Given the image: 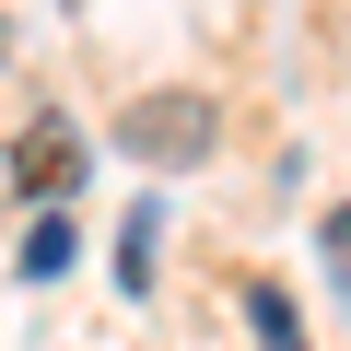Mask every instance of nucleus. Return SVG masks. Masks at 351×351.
Instances as JSON below:
<instances>
[{"label":"nucleus","mask_w":351,"mask_h":351,"mask_svg":"<svg viewBox=\"0 0 351 351\" xmlns=\"http://www.w3.org/2000/svg\"><path fill=\"white\" fill-rule=\"evenodd\" d=\"M211 141H223V106H211V94H188V82L129 94V117H117V152H129V164H152V176L211 164Z\"/></svg>","instance_id":"obj_1"},{"label":"nucleus","mask_w":351,"mask_h":351,"mask_svg":"<svg viewBox=\"0 0 351 351\" xmlns=\"http://www.w3.org/2000/svg\"><path fill=\"white\" fill-rule=\"evenodd\" d=\"M12 188H24V199H59V188H82V141H71L59 117H36V129L12 141Z\"/></svg>","instance_id":"obj_2"},{"label":"nucleus","mask_w":351,"mask_h":351,"mask_svg":"<svg viewBox=\"0 0 351 351\" xmlns=\"http://www.w3.org/2000/svg\"><path fill=\"white\" fill-rule=\"evenodd\" d=\"M152 246H164V211L141 199V211H129V234H117V281H129V293H152Z\"/></svg>","instance_id":"obj_3"},{"label":"nucleus","mask_w":351,"mask_h":351,"mask_svg":"<svg viewBox=\"0 0 351 351\" xmlns=\"http://www.w3.org/2000/svg\"><path fill=\"white\" fill-rule=\"evenodd\" d=\"M59 269H71V223H59V211H47V223H36V234H24V281H59Z\"/></svg>","instance_id":"obj_4"},{"label":"nucleus","mask_w":351,"mask_h":351,"mask_svg":"<svg viewBox=\"0 0 351 351\" xmlns=\"http://www.w3.org/2000/svg\"><path fill=\"white\" fill-rule=\"evenodd\" d=\"M246 316H258V351H304V339H293V293H281V281H258V304H246Z\"/></svg>","instance_id":"obj_5"},{"label":"nucleus","mask_w":351,"mask_h":351,"mask_svg":"<svg viewBox=\"0 0 351 351\" xmlns=\"http://www.w3.org/2000/svg\"><path fill=\"white\" fill-rule=\"evenodd\" d=\"M316 258H328V281H339V304H351V211L316 223Z\"/></svg>","instance_id":"obj_6"},{"label":"nucleus","mask_w":351,"mask_h":351,"mask_svg":"<svg viewBox=\"0 0 351 351\" xmlns=\"http://www.w3.org/2000/svg\"><path fill=\"white\" fill-rule=\"evenodd\" d=\"M0 47H12V24H0Z\"/></svg>","instance_id":"obj_7"}]
</instances>
